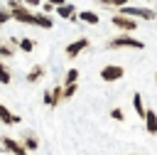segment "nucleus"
<instances>
[{
	"label": "nucleus",
	"instance_id": "1",
	"mask_svg": "<svg viewBox=\"0 0 157 155\" xmlns=\"http://www.w3.org/2000/svg\"><path fill=\"white\" fill-rule=\"evenodd\" d=\"M108 49H145V42L137 39V37H130L128 32L108 39Z\"/></svg>",
	"mask_w": 157,
	"mask_h": 155
},
{
	"label": "nucleus",
	"instance_id": "2",
	"mask_svg": "<svg viewBox=\"0 0 157 155\" xmlns=\"http://www.w3.org/2000/svg\"><path fill=\"white\" fill-rule=\"evenodd\" d=\"M110 22H113L120 32H128V34L137 30V20H135V17H130V15H123V12L113 15V20H110Z\"/></svg>",
	"mask_w": 157,
	"mask_h": 155
},
{
	"label": "nucleus",
	"instance_id": "3",
	"mask_svg": "<svg viewBox=\"0 0 157 155\" xmlns=\"http://www.w3.org/2000/svg\"><path fill=\"white\" fill-rule=\"evenodd\" d=\"M42 101H44V106L56 108V106L64 101V86H52V89H47L44 96H42Z\"/></svg>",
	"mask_w": 157,
	"mask_h": 155
},
{
	"label": "nucleus",
	"instance_id": "4",
	"mask_svg": "<svg viewBox=\"0 0 157 155\" xmlns=\"http://www.w3.org/2000/svg\"><path fill=\"white\" fill-rule=\"evenodd\" d=\"M0 145H2L10 155H29V150H27L20 140H15V138H10V135H0Z\"/></svg>",
	"mask_w": 157,
	"mask_h": 155
},
{
	"label": "nucleus",
	"instance_id": "5",
	"mask_svg": "<svg viewBox=\"0 0 157 155\" xmlns=\"http://www.w3.org/2000/svg\"><path fill=\"white\" fill-rule=\"evenodd\" d=\"M123 76H125V69L118 66V64H105V66L101 69V79L108 81V84H110V81H120Z\"/></svg>",
	"mask_w": 157,
	"mask_h": 155
},
{
	"label": "nucleus",
	"instance_id": "6",
	"mask_svg": "<svg viewBox=\"0 0 157 155\" xmlns=\"http://www.w3.org/2000/svg\"><path fill=\"white\" fill-rule=\"evenodd\" d=\"M86 47H91V42H88V37H81V39H76V42H71V44L66 47V57H69V59H76Z\"/></svg>",
	"mask_w": 157,
	"mask_h": 155
},
{
	"label": "nucleus",
	"instance_id": "7",
	"mask_svg": "<svg viewBox=\"0 0 157 155\" xmlns=\"http://www.w3.org/2000/svg\"><path fill=\"white\" fill-rule=\"evenodd\" d=\"M20 121H22V118H20L17 113H12L7 106L0 103V123H5V125H20Z\"/></svg>",
	"mask_w": 157,
	"mask_h": 155
},
{
	"label": "nucleus",
	"instance_id": "8",
	"mask_svg": "<svg viewBox=\"0 0 157 155\" xmlns=\"http://www.w3.org/2000/svg\"><path fill=\"white\" fill-rule=\"evenodd\" d=\"M12 20H17V22H22V25H32L34 12H29V10L22 5V7H15V10H12Z\"/></svg>",
	"mask_w": 157,
	"mask_h": 155
},
{
	"label": "nucleus",
	"instance_id": "9",
	"mask_svg": "<svg viewBox=\"0 0 157 155\" xmlns=\"http://www.w3.org/2000/svg\"><path fill=\"white\" fill-rule=\"evenodd\" d=\"M20 143H22L29 153H34V150L39 148V138H37L32 130H25V133H22V138H20Z\"/></svg>",
	"mask_w": 157,
	"mask_h": 155
},
{
	"label": "nucleus",
	"instance_id": "10",
	"mask_svg": "<svg viewBox=\"0 0 157 155\" xmlns=\"http://www.w3.org/2000/svg\"><path fill=\"white\" fill-rule=\"evenodd\" d=\"M32 25H37V27H42V30H52V27H54V20H52V15H47V12H34Z\"/></svg>",
	"mask_w": 157,
	"mask_h": 155
},
{
	"label": "nucleus",
	"instance_id": "11",
	"mask_svg": "<svg viewBox=\"0 0 157 155\" xmlns=\"http://www.w3.org/2000/svg\"><path fill=\"white\" fill-rule=\"evenodd\" d=\"M142 123H145V128H147V133H150V135H157V113H155L152 108H147V113H145Z\"/></svg>",
	"mask_w": 157,
	"mask_h": 155
},
{
	"label": "nucleus",
	"instance_id": "12",
	"mask_svg": "<svg viewBox=\"0 0 157 155\" xmlns=\"http://www.w3.org/2000/svg\"><path fill=\"white\" fill-rule=\"evenodd\" d=\"M56 15L64 17V20H76V7L71 2H64V5H56Z\"/></svg>",
	"mask_w": 157,
	"mask_h": 155
},
{
	"label": "nucleus",
	"instance_id": "13",
	"mask_svg": "<svg viewBox=\"0 0 157 155\" xmlns=\"http://www.w3.org/2000/svg\"><path fill=\"white\" fill-rule=\"evenodd\" d=\"M44 79V66L42 64H34L29 71H27V84H37V81H42Z\"/></svg>",
	"mask_w": 157,
	"mask_h": 155
},
{
	"label": "nucleus",
	"instance_id": "14",
	"mask_svg": "<svg viewBox=\"0 0 157 155\" xmlns=\"http://www.w3.org/2000/svg\"><path fill=\"white\" fill-rule=\"evenodd\" d=\"M76 20L88 22V25H98V22H101V17H98L93 10H83V12H78V15H76Z\"/></svg>",
	"mask_w": 157,
	"mask_h": 155
},
{
	"label": "nucleus",
	"instance_id": "15",
	"mask_svg": "<svg viewBox=\"0 0 157 155\" xmlns=\"http://www.w3.org/2000/svg\"><path fill=\"white\" fill-rule=\"evenodd\" d=\"M15 57V47H12V42L7 39H0V59H12Z\"/></svg>",
	"mask_w": 157,
	"mask_h": 155
},
{
	"label": "nucleus",
	"instance_id": "16",
	"mask_svg": "<svg viewBox=\"0 0 157 155\" xmlns=\"http://www.w3.org/2000/svg\"><path fill=\"white\" fill-rule=\"evenodd\" d=\"M132 108H135V113H137L140 118H145L147 108H145V101H142V96H140V93H132Z\"/></svg>",
	"mask_w": 157,
	"mask_h": 155
},
{
	"label": "nucleus",
	"instance_id": "17",
	"mask_svg": "<svg viewBox=\"0 0 157 155\" xmlns=\"http://www.w3.org/2000/svg\"><path fill=\"white\" fill-rule=\"evenodd\" d=\"M10 81H12V71H10V69L5 66V62L0 59V84H5V86H7Z\"/></svg>",
	"mask_w": 157,
	"mask_h": 155
},
{
	"label": "nucleus",
	"instance_id": "18",
	"mask_svg": "<svg viewBox=\"0 0 157 155\" xmlns=\"http://www.w3.org/2000/svg\"><path fill=\"white\" fill-rule=\"evenodd\" d=\"M17 44H20V49H22V52H32L37 42H34V39H29V37H22V39H20Z\"/></svg>",
	"mask_w": 157,
	"mask_h": 155
},
{
	"label": "nucleus",
	"instance_id": "19",
	"mask_svg": "<svg viewBox=\"0 0 157 155\" xmlns=\"http://www.w3.org/2000/svg\"><path fill=\"white\" fill-rule=\"evenodd\" d=\"M76 81H78V69L71 66V69L64 74V84H76Z\"/></svg>",
	"mask_w": 157,
	"mask_h": 155
},
{
	"label": "nucleus",
	"instance_id": "20",
	"mask_svg": "<svg viewBox=\"0 0 157 155\" xmlns=\"http://www.w3.org/2000/svg\"><path fill=\"white\" fill-rule=\"evenodd\" d=\"M64 86V101H69V98H74V93H76V89H78V84H61Z\"/></svg>",
	"mask_w": 157,
	"mask_h": 155
},
{
	"label": "nucleus",
	"instance_id": "21",
	"mask_svg": "<svg viewBox=\"0 0 157 155\" xmlns=\"http://www.w3.org/2000/svg\"><path fill=\"white\" fill-rule=\"evenodd\" d=\"M10 20H12V10L0 7V25H5V22H10Z\"/></svg>",
	"mask_w": 157,
	"mask_h": 155
},
{
	"label": "nucleus",
	"instance_id": "22",
	"mask_svg": "<svg viewBox=\"0 0 157 155\" xmlns=\"http://www.w3.org/2000/svg\"><path fill=\"white\" fill-rule=\"evenodd\" d=\"M110 118H113V121H118V123H123V121H125L123 108H113V111H110Z\"/></svg>",
	"mask_w": 157,
	"mask_h": 155
},
{
	"label": "nucleus",
	"instance_id": "23",
	"mask_svg": "<svg viewBox=\"0 0 157 155\" xmlns=\"http://www.w3.org/2000/svg\"><path fill=\"white\" fill-rule=\"evenodd\" d=\"M39 10H42V12H47V15H52V10H56V5H52V2H47V0H44Z\"/></svg>",
	"mask_w": 157,
	"mask_h": 155
},
{
	"label": "nucleus",
	"instance_id": "24",
	"mask_svg": "<svg viewBox=\"0 0 157 155\" xmlns=\"http://www.w3.org/2000/svg\"><path fill=\"white\" fill-rule=\"evenodd\" d=\"M96 2H101V5H118V7H120V5H125L128 0H96Z\"/></svg>",
	"mask_w": 157,
	"mask_h": 155
},
{
	"label": "nucleus",
	"instance_id": "25",
	"mask_svg": "<svg viewBox=\"0 0 157 155\" xmlns=\"http://www.w3.org/2000/svg\"><path fill=\"white\" fill-rule=\"evenodd\" d=\"M25 5H32V7H42V0H25Z\"/></svg>",
	"mask_w": 157,
	"mask_h": 155
},
{
	"label": "nucleus",
	"instance_id": "26",
	"mask_svg": "<svg viewBox=\"0 0 157 155\" xmlns=\"http://www.w3.org/2000/svg\"><path fill=\"white\" fill-rule=\"evenodd\" d=\"M155 81H157V74H155Z\"/></svg>",
	"mask_w": 157,
	"mask_h": 155
},
{
	"label": "nucleus",
	"instance_id": "27",
	"mask_svg": "<svg viewBox=\"0 0 157 155\" xmlns=\"http://www.w3.org/2000/svg\"><path fill=\"white\" fill-rule=\"evenodd\" d=\"M155 12H157V7H155Z\"/></svg>",
	"mask_w": 157,
	"mask_h": 155
}]
</instances>
